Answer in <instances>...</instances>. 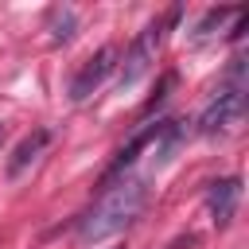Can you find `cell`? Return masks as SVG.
<instances>
[{"instance_id": "6da1fadb", "label": "cell", "mask_w": 249, "mask_h": 249, "mask_svg": "<svg viewBox=\"0 0 249 249\" xmlns=\"http://www.w3.org/2000/svg\"><path fill=\"white\" fill-rule=\"evenodd\" d=\"M148 206V187L136 175H121L117 183H105L101 198L78 218V241L82 245H97L121 230H128Z\"/></svg>"}, {"instance_id": "5b68a950", "label": "cell", "mask_w": 249, "mask_h": 249, "mask_svg": "<svg viewBox=\"0 0 249 249\" xmlns=\"http://www.w3.org/2000/svg\"><path fill=\"white\" fill-rule=\"evenodd\" d=\"M237 198H241V179L237 175H226V179H214L210 183V195H206V206H210V222L218 230H226L237 214Z\"/></svg>"}, {"instance_id": "8992f818", "label": "cell", "mask_w": 249, "mask_h": 249, "mask_svg": "<svg viewBox=\"0 0 249 249\" xmlns=\"http://www.w3.org/2000/svg\"><path fill=\"white\" fill-rule=\"evenodd\" d=\"M51 144V128H35V132H27L19 144H16V152H12V160H8V175L12 179H19L39 156H43V148Z\"/></svg>"}, {"instance_id": "277c9868", "label": "cell", "mask_w": 249, "mask_h": 249, "mask_svg": "<svg viewBox=\"0 0 249 249\" xmlns=\"http://www.w3.org/2000/svg\"><path fill=\"white\" fill-rule=\"evenodd\" d=\"M113 66H117V51H113V47H97V51L82 62V70L74 74V82H70V97H74V101L93 97V93L101 89V82L113 74Z\"/></svg>"}, {"instance_id": "3957f363", "label": "cell", "mask_w": 249, "mask_h": 249, "mask_svg": "<svg viewBox=\"0 0 249 249\" xmlns=\"http://www.w3.org/2000/svg\"><path fill=\"white\" fill-rule=\"evenodd\" d=\"M241 109H245V93H241V86H222V89L206 101V109L198 113L195 124H198L202 136H214V132H226L230 124H237Z\"/></svg>"}, {"instance_id": "ba28073f", "label": "cell", "mask_w": 249, "mask_h": 249, "mask_svg": "<svg viewBox=\"0 0 249 249\" xmlns=\"http://www.w3.org/2000/svg\"><path fill=\"white\" fill-rule=\"evenodd\" d=\"M0 144H4V124H0Z\"/></svg>"}, {"instance_id": "52a82bcc", "label": "cell", "mask_w": 249, "mask_h": 249, "mask_svg": "<svg viewBox=\"0 0 249 249\" xmlns=\"http://www.w3.org/2000/svg\"><path fill=\"white\" fill-rule=\"evenodd\" d=\"M74 27H78L74 8H51V12H47V31H51L54 43H66V39L74 35Z\"/></svg>"}, {"instance_id": "7a4b0ae2", "label": "cell", "mask_w": 249, "mask_h": 249, "mask_svg": "<svg viewBox=\"0 0 249 249\" xmlns=\"http://www.w3.org/2000/svg\"><path fill=\"white\" fill-rule=\"evenodd\" d=\"M160 43H163V19H152L140 35H136V43L128 47V54H124V62H121V74H117V86L121 89H128V86H136L148 70H152V62H156V51H160Z\"/></svg>"}]
</instances>
